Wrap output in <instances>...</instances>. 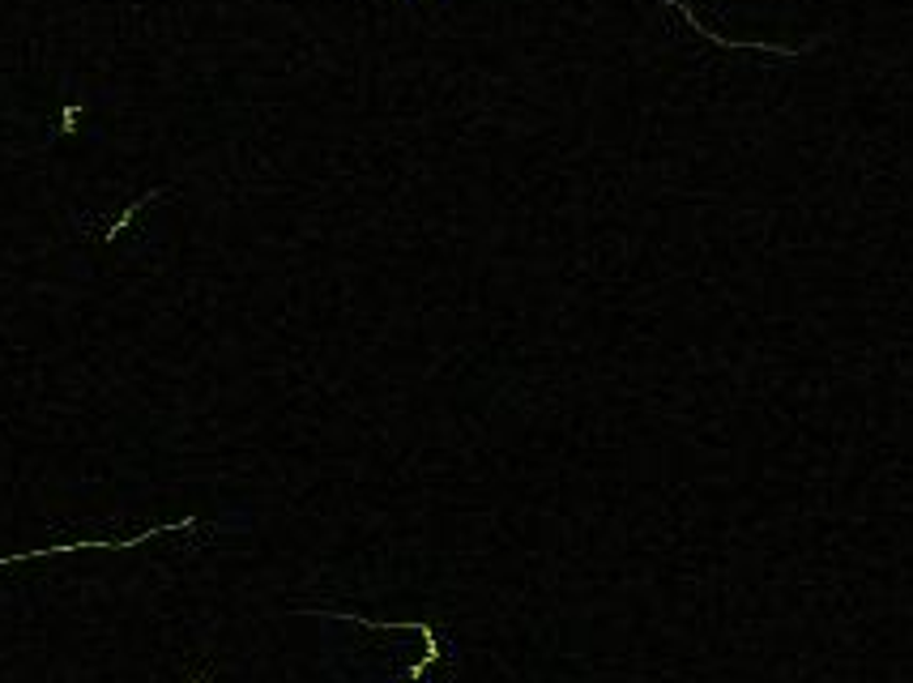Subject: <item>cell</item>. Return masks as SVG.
<instances>
[{
	"instance_id": "obj_1",
	"label": "cell",
	"mask_w": 913,
	"mask_h": 683,
	"mask_svg": "<svg viewBox=\"0 0 913 683\" xmlns=\"http://www.w3.org/2000/svg\"><path fill=\"white\" fill-rule=\"evenodd\" d=\"M193 683H214V680H209V675H205V680H193Z\"/></svg>"
}]
</instances>
